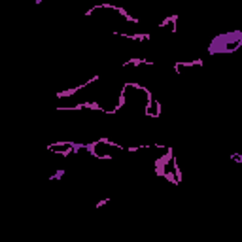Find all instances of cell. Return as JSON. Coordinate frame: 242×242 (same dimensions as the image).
<instances>
[{
    "label": "cell",
    "instance_id": "1",
    "mask_svg": "<svg viewBox=\"0 0 242 242\" xmlns=\"http://www.w3.org/2000/svg\"><path fill=\"white\" fill-rule=\"evenodd\" d=\"M64 176V170L61 169V170H57L55 174H53V176H49V182H53V180H59V178H63Z\"/></svg>",
    "mask_w": 242,
    "mask_h": 242
}]
</instances>
